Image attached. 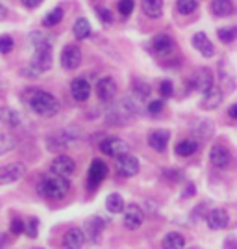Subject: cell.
<instances>
[{"instance_id": "obj_1", "label": "cell", "mask_w": 237, "mask_h": 249, "mask_svg": "<svg viewBox=\"0 0 237 249\" xmlns=\"http://www.w3.org/2000/svg\"><path fill=\"white\" fill-rule=\"evenodd\" d=\"M28 106H30V110L33 114L41 115V117H52V115H56L60 112L58 99L52 93H48V91H41V89L33 91V95L28 101Z\"/></svg>"}, {"instance_id": "obj_2", "label": "cell", "mask_w": 237, "mask_h": 249, "mask_svg": "<svg viewBox=\"0 0 237 249\" xmlns=\"http://www.w3.org/2000/svg\"><path fill=\"white\" fill-rule=\"evenodd\" d=\"M69 192V184L65 180V177L60 175H48L47 178H43L39 184V194L43 197L48 199H63Z\"/></svg>"}, {"instance_id": "obj_3", "label": "cell", "mask_w": 237, "mask_h": 249, "mask_svg": "<svg viewBox=\"0 0 237 249\" xmlns=\"http://www.w3.org/2000/svg\"><path fill=\"white\" fill-rule=\"evenodd\" d=\"M35 52L32 56V62L26 69V74H32V76H37V74L48 71L52 67V45H47V47H33Z\"/></svg>"}, {"instance_id": "obj_4", "label": "cell", "mask_w": 237, "mask_h": 249, "mask_svg": "<svg viewBox=\"0 0 237 249\" xmlns=\"http://www.w3.org/2000/svg\"><path fill=\"white\" fill-rule=\"evenodd\" d=\"M80 138V132L76 128H62L58 132L48 136V149L50 151H60V149H65V147L72 145L74 142H78Z\"/></svg>"}, {"instance_id": "obj_5", "label": "cell", "mask_w": 237, "mask_h": 249, "mask_svg": "<svg viewBox=\"0 0 237 249\" xmlns=\"http://www.w3.org/2000/svg\"><path fill=\"white\" fill-rule=\"evenodd\" d=\"M132 115H134V106L128 103V101H124V103H121V104H113V106L106 112V121H108V124L121 126V124L126 123Z\"/></svg>"}, {"instance_id": "obj_6", "label": "cell", "mask_w": 237, "mask_h": 249, "mask_svg": "<svg viewBox=\"0 0 237 249\" xmlns=\"http://www.w3.org/2000/svg\"><path fill=\"white\" fill-rule=\"evenodd\" d=\"M100 151H102L104 155L117 158V156L130 153V145L124 140L117 138V136H108L106 140H102V143H100Z\"/></svg>"}, {"instance_id": "obj_7", "label": "cell", "mask_w": 237, "mask_h": 249, "mask_svg": "<svg viewBox=\"0 0 237 249\" xmlns=\"http://www.w3.org/2000/svg\"><path fill=\"white\" fill-rule=\"evenodd\" d=\"M26 173V167L24 164H19V162H13V164H8V166L0 167V186H6V184H13L17 180H21Z\"/></svg>"}, {"instance_id": "obj_8", "label": "cell", "mask_w": 237, "mask_h": 249, "mask_svg": "<svg viewBox=\"0 0 237 249\" xmlns=\"http://www.w3.org/2000/svg\"><path fill=\"white\" fill-rule=\"evenodd\" d=\"M115 169L123 177H134L139 173V160H137L135 156L130 155V153L117 156V160H115Z\"/></svg>"}, {"instance_id": "obj_9", "label": "cell", "mask_w": 237, "mask_h": 249, "mask_svg": "<svg viewBox=\"0 0 237 249\" xmlns=\"http://www.w3.org/2000/svg\"><path fill=\"white\" fill-rule=\"evenodd\" d=\"M191 84H193V88H195L196 91H200V93H206L209 91L215 84H213V73L206 69V67H202V69H196L195 74L191 76Z\"/></svg>"}, {"instance_id": "obj_10", "label": "cell", "mask_w": 237, "mask_h": 249, "mask_svg": "<svg viewBox=\"0 0 237 249\" xmlns=\"http://www.w3.org/2000/svg\"><path fill=\"white\" fill-rule=\"evenodd\" d=\"M74 169H76V164H74V160H72L71 156L67 155L56 156L50 164V171L54 175L60 177H71L74 173Z\"/></svg>"}, {"instance_id": "obj_11", "label": "cell", "mask_w": 237, "mask_h": 249, "mask_svg": "<svg viewBox=\"0 0 237 249\" xmlns=\"http://www.w3.org/2000/svg\"><path fill=\"white\" fill-rule=\"evenodd\" d=\"M150 47H152V52H154L156 56L165 58V56H171L174 52L176 45L167 34H158L154 39H152V43H150Z\"/></svg>"}, {"instance_id": "obj_12", "label": "cell", "mask_w": 237, "mask_h": 249, "mask_svg": "<svg viewBox=\"0 0 237 249\" xmlns=\"http://www.w3.org/2000/svg\"><path fill=\"white\" fill-rule=\"evenodd\" d=\"M96 95L104 103H111L113 101L115 95H117V84H115L111 76H104V78L98 80V84H96Z\"/></svg>"}, {"instance_id": "obj_13", "label": "cell", "mask_w": 237, "mask_h": 249, "mask_svg": "<svg viewBox=\"0 0 237 249\" xmlns=\"http://www.w3.org/2000/svg\"><path fill=\"white\" fill-rule=\"evenodd\" d=\"M206 223L209 229L213 231H221V229H226L230 225V216H228L226 210L222 208H213L206 214Z\"/></svg>"}, {"instance_id": "obj_14", "label": "cell", "mask_w": 237, "mask_h": 249, "mask_svg": "<svg viewBox=\"0 0 237 249\" xmlns=\"http://www.w3.org/2000/svg\"><path fill=\"white\" fill-rule=\"evenodd\" d=\"M82 63V51L76 47V45H67L62 51V65L65 69H76L78 65Z\"/></svg>"}, {"instance_id": "obj_15", "label": "cell", "mask_w": 237, "mask_h": 249, "mask_svg": "<svg viewBox=\"0 0 237 249\" xmlns=\"http://www.w3.org/2000/svg\"><path fill=\"white\" fill-rule=\"evenodd\" d=\"M144 223V212L141 207H137V205H128V207L124 208V225L126 229H137L141 227Z\"/></svg>"}, {"instance_id": "obj_16", "label": "cell", "mask_w": 237, "mask_h": 249, "mask_svg": "<svg viewBox=\"0 0 237 249\" xmlns=\"http://www.w3.org/2000/svg\"><path fill=\"white\" fill-rule=\"evenodd\" d=\"M108 175V166L104 164L100 158H95L89 167V175H87V182L91 188H96Z\"/></svg>"}, {"instance_id": "obj_17", "label": "cell", "mask_w": 237, "mask_h": 249, "mask_svg": "<svg viewBox=\"0 0 237 249\" xmlns=\"http://www.w3.org/2000/svg\"><path fill=\"white\" fill-rule=\"evenodd\" d=\"M209 160H211V164H213L215 167L224 169V167L230 166L232 155H230V151H228L226 147L215 145V147H211V151H209Z\"/></svg>"}, {"instance_id": "obj_18", "label": "cell", "mask_w": 237, "mask_h": 249, "mask_svg": "<svg viewBox=\"0 0 237 249\" xmlns=\"http://www.w3.org/2000/svg\"><path fill=\"white\" fill-rule=\"evenodd\" d=\"M85 232L80 229H71L63 234V248L65 249H82L85 244Z\"/></svg>"}, {"instance_id": "obj_19", "label": "cell", "mask_w": 237, "mask_h": 249, "mask_svg": "<svg viewBox=\"0 0 237 249\" xmlns=\"http://www.w3.org/2000/svg\"><path fill=\"white\" fill-rule=\"evenodd\" d=\"M71 93H72V97H74V101L83 103V101H87L89 95H91V86H89V82H87L85 78H74L71 84Z\"/></svg>"}, {"instance_id": "obj_20", "label": "cell", "mask_w": 237, "mask_h": 249, "mask_svg": "<svg viewBox=\"0 0 237 249\" xmlns=\"http://www.w3.org/2000/svg\"><path fill=\"white\" fill-rule=\"evenodd\" d=\"M169 140H171V132L159 128V130H154V132L148 134V145L158 153H163L169 145Z\"/></svg>"}, {"instance_id": "obj_21", "label": "cell", "mask_w": 237, "mask_h": 249, "mask_svg": "<svg viewBox=\"0 0 237 249\" xmlns=\"http://www.w3.org/2000/svg\"><path fill=\"white\" fill-rule=\"evenodd\" d=\"M85 238H89L91 242H98L100 240V234H102L104 231V219L98 218V216H93V218H89L85 221Z\"/></svg>"}, {"instance_id": "obj_22", "label": "cell", "mask_w": 237, "mask_h": 249, "mask_svg": "<svg viewBox=\"0 0 237 249\" xmlns=\"http://www.w3.org/2000/svg\"><path fill=\"white\" fill-rule=\"evenodd\" d=\"M191 43H193V47H195L196 51L200 52L204 58H213L215 49H213V43L207 39L206 34H202V32H200V34H195Z\"/></svg>"}, {"instance_id": "obj_23", "label": "cell", "mask_w": 237, "mask_h": 249, "mask_svg": "<svg viewBox=\"0 0 237 249\" xmlns=\"http://www.w3.org/2000/svg\"><path fill=\"white\" fill-rule=\"evenodd\" d=\"M204 95V99H202V106L206 108V110H215L217 106H221V103H222V91L217 88V86H213L209 91H206Z\"/></svg>"}, {"instance_id": "obj_24", "label": "cell", "mask_w": 237, "mask_h": 249, "mask_svg": "<svg viewBox=\"0 0 237 249\" xmlns=\"http://www.w3.org/2000/svg\"><path fill=\"white\" fill-rule=\"evenodd\" d=\"M0 123L8 124L11 128H17V126L21 124V115H19L17 110H13V108L2 106V108H0Z\"/></svg>"}, {"instance_id": "obj_25", "label": "cell", "mask_w": 237, "mask_h": 249, "mask_svg": "<svg viewBox=\"0 0 237 249\" xmlns=\"http://www.w3.org/2000/svg\"><path fill=\"white\" fill-rule=\"evenodd\" d=\"M143 11L150 19H158L163 13V0H143Z\"/></svg>"}, {"instance_id": "obj_26", "label": "cell", "mask_w": 237, "mask_h": 249, "mask_svg": "<svg viewBox=\"0 0 237 249\" xmlns=\"http://www.w3.org/2000/svg\"><path fill=\"white\" fill-rule=\"evenodd\" d=\"M163 249H186V238L178 232H169L161 242Z\"/></svg>"}, {"instance_id": "obj_27", "label": "cell", "mask_w": 237, "mask_h": 249, "mask_svg": "<svg viewBox=\"0 0 237 249\" xmlns=\"http://www.w3.org/2000/svg\"><path fill=\"white\" fill-rule=\"evenodd\" d=\"M106 208L111 212V214H121L124 212V199L121 194H110L106 199Z\"/></svg>"}, {"instance_id": "obj_28", "label": "cell", "mask_w": 237, "mask_h": 249, "mask_svg": "<svg viewBox=\"0 0 237 249\" xmlns=\"http://www.w3.org/2000/svg\"><path fill=\"white\" fill-rule=\"evenodd\" d=\"M211 11L217 17H226L234 11V6H232V0H213L211 2Z\"/></svg>"}, {"instance_id": "obj_29", "label": "cell", "mask_w": 237, "mask_h": 249, "mask_svg": "<svg viewBox=\"0 0 237 249\" xmlns=\"http://www.w3.org/2000/svg\"><path fill=\"white\" fill-rule=\"evenodd\" d=\"M15 147H17V138L8 134V132H2V130H0V156L11 153Z\"/></svg>"}, {"instance_id": "obj_30", "label": "cell", "mask_w": 237, "mask_h": 249, "mask_svg": "<svg viewBox=\"0 0 237 249\" xmlns=\"http://www.w3.org/2000/svg\"><path fill=\"white\" fill-rule=\"evenodd\" d=\"M72 32H74L76 39H87V37H89V34H91V24H89V21H87V19L80 17L78 21L74 22Z\"/></svg>"}, {"instance_id": "obj_31", "label": "cell", "mask_w": 237, "mask_h": 249, "mask_svg": "<svg viewBox=\"0 0 237 249\" xmlns=\"http://www.w3.org/2000/svg\"><path fill=\"white\" fill-rule=\"evenodd\" d=\"M196 149H198V143H196L195 140H184V142H180V143L174 147V151H176V155L178 156L195 155Z\"/></svg>"}, {"instance_id": "obj_32", "label": "cell", "mask_w": 237, "mask_h": 249, "mask_svg": "<svg viewBox=\"0 0 237 249\" xmlns=\"http://www.w3.org/2000/svg\"><path fill=\"white\" fill-rule=\"evenodd\" d=\"M132 95L139 101H144L148 95H150V86L144 82V80H134L132 84Z\"/></svg>"}, {"instance_id": "obj_33", "label": "cell", "mask_w": 237, "mask_h": 249, "mask_svg": "<svg viewBox=\"0 0 237 249\" xmlns=\"http://www.w3.org/2000/svg\"><path fill=\"white\" fill-rule=\"evenodd\" d=\"M217 36H219L221 43L230 45V43H234L237 39V28L236 26H222V28L217 30Z\"/></svg>"}, {"instance_id": "obj_34", "label": "cell", "mask_w": 237, "mask_h": 249, "mask_svg": "<svg viewBox=\"0 0 237 249\" xmlns=\"http://www.w3.org/2000/svg\"><path fill=\"white\" fill-rule=\"evenodd\" d=\"M196 8H198L196 0H176V10L180 15H191L196 11Z\"/></svg>"}, {"instance_id": "obj_35", "label": "cell", "mask_w": 237, "mask_h": 249, "mask_svg": "<svg viewBox=\"0 0 237 249\" xmlns=\"http://www.w3.org/2000/svg\"><path fill=\"white\" fill-rule=\"evenodd\" d=\"M60 21H63V8H54V10L45 15L43 26H56Z\"/></svg>"}, {"instance_id": "obj_36", "label": "cell", "mask_w": 237, "mask_h": 249, "mask_svg": "<svg viewBox=\"0 0 237 249\" xmlns=\"http://www.w3.org/2000/svg\"><path fill=\"white\" fill-rule=\"evenodd\" d=\"M30 43L33 47H47V45H52V37L43 34V32H32Z\"/></svg>"}, {"instance_id": "obj_37", "label": "cell", "mask_w": 237, "mask_h": 249, "mask_svg": "<svg viewBox=\"0 0 237 249\" xmlns=\"http://www.w3.org/2000/svg\"><path fill=\"white\" fill-rule=\"evenodd\" d=\"M193 130L200 138H207V136L213 134V124H211V121H207V119H202V121L196 123V126H193Z\"/></svg>"}, {"instance_id": "obj_38", "label": "cell", "mask_w": 237, "mask_h": 249, "mask_svg": "<svg viewBox=\"0 0 237 249\" xmlns=\"http://www.w3.org/2000/svg\"><path fill=\"white\" fill-rule=\"evenodd\" d=\"M134 0H119L117 2V10L119 13L123 15V17H128V15H132V11H134Z\"/></svg>"}, {"instance_id": "obj_39", "label": "cell", "mask_w": 237, "mask_h": 249, "mask_svg": "<svg viewBox=\"0 0 237 249\" xmlns=\"http://www.w3.org/2000/svg\"><path fill=\"white\" fill-rule=\"evenodd\" d=\"M13 37L11 36H0V54H8V52L13 51Z\"/></svg>"}, {"instance_id": "obj_40", "label": "cell", "mask_w": 237, "mask_h": 249, "mask_svg": "<svg viewBox=\"0 0 237 249\" xmlns=\"http://www.w3.org/2000/svg\"><path fill=\"white\" fill-rule=\"evenodd\" d=\"M96 15L102 19L104 24H111V22H113V15H111V10H108V8L96 6Z\"/></svg>"}, {"instance_id": "obj_41", "label": "cell", "mask_w": 237, "mask_h": 249, "mask_svg": "<svg viewBox=\"0 0 237 249\" xmlns=\"http://www.w3.org/2000/svg\"><path fill=\"white\" fill-rule=\"evenodd\" d=\"M39 221L35 218H32L30 221H28V225H26V229H24V234L26 236H30V238H35L37 236V232H39Z\"/></svg>"}, {"instance_id": "obj_42", "label": "cell", "mask_w": 237, "mask_h": 249, "mask_svg": "<svg viewBox=\"0 0 237 249\" xmlns=\"http://www.w3.org/2000/svg\"><path fill=\"white\" fill-rule=\"evenodd\" d=\"M173 91H174V88H173L171 80H163V82L159 84V95L161 97L169 99V97H173Z\"/></svg>"}, {"instance_id": "obj_43", "label": "cell", "mask_w": 237, "mask_h": 249, "mask_svg": "<svg viewBox=\"0 0 237 249\" xmlns=\"http://www.w3.org/2000/svg\"><path fill=\"white\" fill-rule=\"evenodd\" d=\"M163 108H165L163 101H152V103L148 104V114H150V115H159L161 112H163Z\"/></svg>"}, {"instance_id": "obj_44", "label": "cell", "mask_w": 237, "mask_h": 249, "mask_svg": "<svg viewBox=\"0 0 237 249\" xmlns=\"http://www.w3.org/2000/svg\"><path fill=\"white\" fill-rule=\"evenodd\" d=\"M24 229H26V225H24L22 219H19V218L11 219V232H13V234H22Z\"/></svg>"}, {"instance_id": "obj_45", "label": "cell", "mask_w": 237, "mask_h": 249, "mask_svg": "<svg viewBox=\"0 0 237 249\" xmlns=\"http://www.w3.org/2000/svg\"><path fill=\"white\" fill-rule=\"evenodd\" d=\"M41 2L43 0H22V4H24L26 8H37Z\"/></svg>"}, {"instance_id": "obj_46", "label": "cell", "mask_w": 237, "mask_h": 249, "mask_svg": "<svg viewBox=\"0 0 237 249\" xmlns=\"http://www.w3.org/2000/svg\"><path fill=\"white\" fill-rule=\"evenodd\" d=\"M224 249H237L236 238H226V242H224Z\"/></svg>"}, {"instance_id": "obj_47", "label": "cell", "mask_w": 237, "mask_h": 249, "mask_svg": "<svg viewBox=\"0 0 237 249\" xmlns=\"http://www.w3.org/2000/svg\"><path fill=\"white\" fill-rule=\"evenodd\" d=\"M195 194V186L193 184H187V192L184 190V197H191Z\"/></svg>"}, {"instance_id": "obj_48", "label": "cell", "mask_w": 237, "mask_h": 249, "mask_svg": "<svg viewBox=\"0 0 237 249\" xmlns=\"http://www.w3.org/2000/svg\"><path fill=\"white\" fill-rule=\"evenodd\" d=\"M228 114H230V117H232V119H237V104H232V106H230Z\"/></svg>"}, {"instance_id": "obj_49", "label": "cell", "mask_w": 237, "mask_h": 249, "mask_svg": "<svg viewBox=\"0 0 237 249\" xmlns=\"http://www.w3.org/2000/svg\"><path fill=\"white\" fill-rule=\"evenodd\" d=\"M6 17H8V8H6V6H2V4H0V21H4V19H6Z\"/></svg>"}, {"instance_id": "obj_50", "label": "cell", "mask_w": 237, "mask_h": 249, "mask_svg": "<svg viewBox=\"0 0 237 249\" xmlns=\"http://www.w3.org/2000/svg\"><path fill=\"white\" fill-rule=\"evenodd\" d=\"M8 246V236L6 234H0V249H4Z\"/></svg>"}]
</instances>
